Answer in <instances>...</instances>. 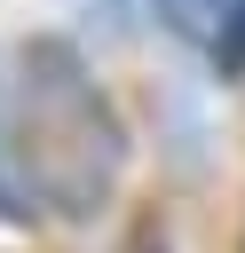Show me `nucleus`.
<instances>
[{
	"instance_id": "nucleus-1",
	"label": "nucleus",
	"mask_w": 245,
	"mask_h": 253,
	"mask_svg": "<svg viewBox=\"0 0 245 253\" xmlns=\"http://www.w3.org/2000/svg\"><path fill=\"white\" fill-rule=\"evenodd\" d=\"M0 158L16 174L24 213L95 221L119 198V182L134 166V134L119 119L111 87L95 79V63L63 32H32L16 47V79H8V111H0Z\"/></svg>"
},
{
	"instance_id": "nucleus-2",
	"label": "nucleus",
	"mask_w": 245,
	"mask_h": 253,
	"mask_svg": "<svg viewBox=\"0 0 245 253\" xmlns=\"http://www.w3.org/2000/svg\"><path fill=\"white\" fill-rule=\"evenodd\" d=\"M150 8L166 16V32H182V40L205 47V55H213V47L229 40V24L245 16V0H150Z\"/></svg>"
},
{
	"instance_id": "nucleus-3",
	"label": "nucleus",
	"mask_w": 245,
	"mask_h": 253,
	"mask_svg": "<svg viewBox=\"0 0 245 253\" xmlns=\"http://www.w3.org/2000/svg\"><path fill=\"white\" fill-rule=\"evenodd\" d=\"M0 213H8V221H32V213H24V206H16V198H8V190H0Z\"/></svg>"
}]
</instances>
